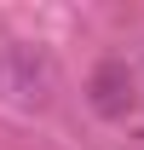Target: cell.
<instances>
[{"label":"cell","mask_w":144,"mask_h":150,"mask_svg":"<svg viewBox=\"0 0 144 150\" xmlns=\"http://www.w3.org/2000/svg\"><path fill=\"white\" fill-rule=\"evenodd\" d=\"M87 104L104 115V121H121V115L138 104V75L127 69V58H104V64L87 75Z\"/></svg>","instance_id":"2"},{"label":"cell","mask_w":144,"mask_h":150,"mask_svg":"<svg viewBox=\"0 0 144 150\" xmlns=\"http://www.w3.org/2000/svg\"><path fill=\"white\" fill-rule=\"evenodd\" d=\"M58 93V64L35 40H12L0 46V98L12 110H46Z\"/></svg>","instance_id":"1"}]
</instances>
